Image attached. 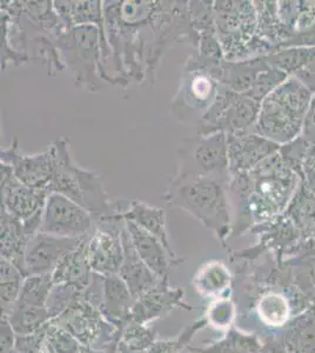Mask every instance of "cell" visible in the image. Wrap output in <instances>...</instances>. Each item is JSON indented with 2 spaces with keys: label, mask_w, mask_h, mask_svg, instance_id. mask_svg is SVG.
<instances>
[{
  "label": "cell",
  "mask_w": 315,
  "mask_h": 353,
  "mask_svg": "<svg viewBox=\"0 0 315 353\" xmlns=\"http://www.w3.org/2000/svg\"><path fill=\"white\" fill-rule=\"evenodd\" d=\"M176 179L214 178L226 181L228 172L227 136L226 133L188 137L178 149Z\"/></svg>",
  "instance_id": "6"
},
{
  "label": "cell",
  "mask_w": 315,
  "mask_h": 353,
  "mask_svg": "<svg viewBox=\"0 0 315 353\" xmlns=\"http://www.w3.org/2000/svg\"><path fill=\"white\" fill-rule=\"evenodd\" d=\"M118 351L120 353H148V351H131V350L125 349L123 346H118Z\"/></svg>",
  "instance_id": "31"
},
{
  "label": "cell",
  "mask_w": 315,
  "mask_h": 353,
  "mask_svg": "<svg viewBox=\"0 0 315 353\" xmlns=\"http://www.w3.org/2000/svg\"><path fill=\"white\" fill-rule=\"evenodd\" d=\"M207 326L206 318H200L198 321H193L192 324L186 326L184 331L178 334L176 338L156 341L151 349L148 350V353H181L185 349L190 347V344L196 337V333L206 329Z\"/></svg>",
  "instance_id": "26"
},
{
  "label": "cell",
  "mask_w": 315,
  "mask_h": 353,
  "mask_svg": "<svg viewBox=\"0 0 315 353\" xmlns=\"http://www.w3.org/2000/svg\"><path fill=\"white\" fill-rule=\"evenodd\" d=\"M53 176L50 192H56L88 210L96 221L111 217L124 210L123 203H113L99 174L77 165L70 152V141L60 138L51 145Z\"/></svg>",
  "instance_id": "2"
},
{
  "label": "cell",
  "mask_w": 315,
  "mask_h": 353,
  "mask_svg": "<svg viewBox=\"0 0 315 353\" xmlns=\"http://www.w3.org/2000/svg\"><path fill=\"white\" fill-rule=\"evenodd\" d=\"M86 237L64 238L44 232L36 233L30 238L25 252L26 274H52L60 261L76 250Z\"/></svg>",
  "instance_id": "12"
},
{
  "label": "cell",
  "mask_w": 315,
  "mask_h": 353,
  "mask_svg": "<svg viewBox=\"0 0 315 353\" xmlns=\"http://www.w3.org/2000/svg\"><path fill=\"white\" fill-rule=\"evenodd\" d=\"M53 324L66 330L88 347L113 353L118 350L121 332L85 297L84 292L64 312L52 319Z\"/></svg>",
  "instance_id": "7"
},
{
  "label": "cell",
  "mask_w": 315,
  "mask_h": 353,
  "mask_svg": "<svg viewBox=\"0 0 315 353\" xmlns=\"http://www.w3.org/2000/svg\"><path fill=\"white\" fill-rule=\"evenodd\" d=\"M156 341V331L148 324L131 321L121 331L119 345L131 351H148Z\"/></svg>",
  "instance_id": "25"
},
{
  "label": "cell",
  "mask_w": 315,
  "mask_h": 353,
  "mask_svg": "<svg viewBox=\"0 0 315 353\" xmlns=\"http://www.w3.org/2000/svg\"><path fill=\"white\" fill-rule=\"evenodd\" d=\"M101 39L108 41L105 26L81 25L66 28L54 39L65 70L72 74L77 88L98 93L104 84L99 74Z\"/></svg>",
  "instance_id": "5"
},
{
  "label": "cell",
  "mask_w": 315,
  "mask_h": 353,
  "mask_svg": "<svg viewBox=\"0 0 315 353\" xmlns=\"http://www.w3.org/2000/svg\"><path fill=\"white\" fill-rule=\"evenodd\" d=\"M52 274H34L25 278L17 303L24 305L48 307V298L52 292Z\"/></svg>",
  "instance_id": "24"
},
{
  "label": "cell",
  "mask_w": 315,
  "mask_h": 353,
  "mask_svg": "<svg viewBox=\"0 0 315 353\" xmlns=\"http://www.w3.org/2000/svg\"><path fill=\"white\" fill-rule=\"evenodd\" d=\"M184 296V290L172 288L170 278H164L159 281L158 285L136 299L132 310L131 321L148 324L151 321L166 317L174 310H196V307L185 301Z\"/></svg>",
  "instance_id": "13"
},
{
  "label": "cell",
  "mask_w": 315,
  "mask_h": 353,
  "mask_svg": "<svg viewBox=\"0 0 315 353\" xmlns=\"http://www.w3.org/2000/svg\"><path fill=\"white\" fill-rule=\"evenodd\" d=\"M221 61L208 59L194 52L185 63L180 85L171 101V112L183 124L198 126L219 94L218 81Z\"/></svg>",
  "instance_id": "4"
},
{
  "label": "cell",
  "mask_w": 315,
  "mask_h": 353,
  "mask_svg": "<svg viewBox=\"0 0 315 353\" xmlns=\"http://www.w3.org/2000/svg\"><path fill=\"white\" fill-rule=\"evenodd\" d=\"M0 163L11 166L14 176L23 184L33 189L48 190L53 176V150L50 145L46 151L32 156L20 152L19 138L13 137L8 149L1 150Z\"/></svg>",
  "instance_id": "11"
},
{
  "label": "cell",
  "mask_w": 315,
  "mask_h": 353,
  "mask_svg": "<svg viewBox=\"0 0 315 353\" xmlns=\"http://www.w3.org/2000/svg\"><path fill=\"white\" fill-rule=\"evenodd\" d=\"M110 223L111 228L96 224L88 234L86 253L93 273L100 276L119 274L124 261V246L120 237V226L124 221H101Z\"/></svg>",
  "instance_id": "10"
},
{
  "label": "cell",
  "mask_w": 315,
  "mask_h": 353,
  "mask_svg": "<svg viewBox=\"0 0 315 353\" xmlns=\"http://www.w3.org/2000/svg\"><path fill=\"white\" fill-rule=\"evenodd\" d=\"M259 313L261 318L270 324H279L285 319V303L276 296L263 298L260 301Z\"/></svg>",
  "instance_id": "29"
},
{
  "label": "cell",
  "mask_w": 315,
  "mask_h": 353,
  "mask_svg": "<svg viewBox=\"0 0 315 353\" xmlns=\"http://www.w3.org/2000/svg\"><path fill=\"white\" fill-rule=\"evenodd\" d=\"M125 226L138 256L148 265L152 272L156 273L161 279L170 278V271L173 265L184 261H174L158 238L141 229L134 223L125 221Z\"/></svg>",
  "instance_id": "17"
},
{
  "label": "cell",
  "mask_w": 315,
  "mask_h": 353,
  "mask_svg": "<svg viewBox=\"0 0 315 353\" xmlns=\"http://www.w3.org/2000/svg\"><path fill=\"white\" fill-rule=\"evenodd\" d=\"M5 314L11 323L17 336H28L38 332L52 321V316L48 307L24 305L16 303Z\"/></svg>",
  "instance_id": "22"
},
{
  "label": "cell",
  "mask_w": 315,
  "mask_h": 353,
  "mask_svg": "<svg viewBox=\"0 0 315 353\" xmlns=\"http://www.w3.org/2000/svg\"><path fill=\"white\" fill-rule=\"evenodd\" d=\"M96 228V219L88 210L56 192H50L45 204L39 232L57 237H86Z\"/></svg>",
  "instance_id": "9"
},
{
  "label": "cell",
  "mask_w": 315,
  "mask_h": 353,
  "mask_svg": "<svg viewBox=\"0 0 315 353\" xmlns=\"http://www.w3.org/2000/svg\"><path fill=\"white\" fill-rule=\"evenodd\" d=\"M1 268V313H6L11 310L18 299L20 291L24 284L25 276L16 265L1 258L0 261Z\"/></svg>",
  "instance_id": "23"
},
{
  "label": "cell",
  "mask_w": 315,
  "mask_h": 353,
  "mask_svg": "<svg viewBox=\"0 0 315 353\" xmlns=\"http://www.w3.org/2000/svg\"><path fill=\"white\" fill-rule=\"evenodd\" d=\"M164 201L171 208L191 213L223 241L230 223L225 181L214 178H172Z\"/></svg>",
  "instance_id": "3"
},
{
  "label": "cell",
  "mask_w": 315,
  "mask_h": 353,
  "mask_svg": "<svg viewBox=\"0 0 315 353\" xmlns=\"http://www.w3.org/2000/svg\"><path fill=\"white\" fill-rule=\"evenodd\" d=\"M0 218H1V236H0L1 258L13 263L28 277L26 270H25V252L31 236H28L25 231L23 223L16 217H13L12 214H10L3 208H1Z\"/></svg>",
  "instance_id": "19"
},
{
  "label": "cell",
  "mask_w": 315,
  "mask_h": 353,
  "mask_svg": "<svg viewBox=\"0 0 315 353\" xmlns=\"http://www.w3.org/2000/svg\"><path fill=\"white\" fill-rule=\"evenodd\" d=\"M17 334L5 314H1V353H8L16 344Z\"/></svg>",
  "instance_id": "30"
},
{
  "label": "cell",
  "mask_w": 315,
  "mask_h": 353,
  "mask_svg": "<svg viewBox=\"0 0 315 353\" xmlns=\"http://www.w3.org/2000/svg\"><path fill=\"white\" fill-rule=\"evenodd\" d=\"M41 353H45V352H44V351H43V352H41Z\"/></svg>",
  "instance_id": "32"
},
{
  "label": "cell",
  "mask_w": 315,
  "mask_h": 353,
  "mask_svg": "<svg viewBox=\"0 0 315 353\" xmlns=\"http://www.w3.org/2000/svg\"><path fill=\"white\" fill-rule=\"evenodd\" d=\"M101 277L103 290L98 309L121 332L125 326L131 321L132 310L136 303V298L133 297L126 283L121 279L119 274Z\"/></svg>",
  "instance_id": "15"
},
{
  "label": "cell",
  "mask_w": 315,
  "mask_h": 353,
  "mask_svg": "<svg viewBox=\"0 0 315 353\" xmlns=\"http://www.w3.org/2000/svg\"><path fill=\"white\" fill-rule=\"evenodd\" d=\"M101 221H132L158 238L174 261H184L183 258L176 256V251L172 248L166 226V212L161 208L150 205L146 201H131L128 205H125L121 212L96 223Z\"/></svg>",
  "instance_id": "14"
},
{
  "label": "cell",
  "mask_w": 315,
  "mask_h": 353,
  "mask_svg": "<svg viewBox=\"0 0 315 353\" xmlns=\"http://www.w3.org/2000/svg\"><path fill=\"white\" fill-rule=\"evenodd\" d=\"M88 238V236L76 250L68 253L53 271L52 281L54 285L70 286L80 292H84L91 285L93 272L86 253Z\"/></svg>",
  "instance_id": "18"
},
{
  "label": "cell",
  "mask_w": 315,
  "mask_h": 353,
  "mask_svg": "<svg viewBox=\"0 0 315 353\" xmlns=\"http://www.w3.org/2000/svg\"><path fill=\"white\" fill-rule=\"evenodd\" d=\"M1 208L24 225L28 236L39 232L50 191L33 189L17 179L11 166L0 163Z\"/></svg>",
  "instance_id": "8"
},
{
  "label": "cell",
  "mask_w": 315,
  "mask_h": 353,
  "mask_svg": "<svg viewBox=\"0 0 315 353\" xmlns=\"http://www.w3.org/2000/svg\"><path fill=\"white\" fill-rule=\"evenodd\" d=\"M53 6L66 28L81 25L105 26L103 1H53Z\"/></svg>",
  "instance_id": "21"
},
{
  "label": "cell",
  "mask_w": 315,
  "mask_h": 353,
  "mask_svg": "<svg viewBox=\"0 0 315 353\" xmlns=\"http://www.w3.org/2000/svg\"><path fill=\"white\" fill-rule=\"evenodd\" d=\"M120 237L124 246V261L119 276L126 283L136 301L143 294L158 285L161 278L158 277L156 273L152 272L148 265L138 256L125 226V221L120 226Z\"/></svg>",
  "instance_id": "16"
},
{
  "label": "cell",
  "mask_w": 315,
  "mask_h": 353,
  "mask_svg": "<svg viewBox=\"0 0 315 353\" xmlns=\"http://www.w3.org/2000/svg\"><path fill=\"white\" fill-rule=\"evenodd\" d=\"M204 317L207 321V325L213 329L227 330L234 319V305L225 297L212 301Z\"/></svg>",
  "instance_id": "27"
},
{
  "label": "cell",
  "mask_w": 315,
  "mask_h": 353,
  "mask_svg": "<svg viewBox=\"0 0 315 353\" xmlns=\"http://www.w3.org/2000/svg\"><path fill=\"white\" fill-rule=\"evenodd\" d=\"M48 325L28 336H17L16 344L8 353H41L44 349Z\"/></svg>",
  "instance_id": "28"
},
{
  "label": "cell",
  "mask_w": 315,
  "mask_h": 353,
  "mask_svg": "<svg viewBox=\"0 0 315 353\" xmlns=\"http://www.w3.org/2000/svg\"><path fill=\"white\" fill-rule=\"evenodd\" d=\"M231 284V274L220 261H206L196 271L192 285L201 297L211 301L223 298Z\"/></svg>",
  "instance_id": "20"
},
{
  "label": "cell",
  "mask_w": 315,
  "mask_h": 353,
  "mask_svg": "<svg viewBox=\"0 0 315 353\" xmlns=\"http://www.w3.org/2000/svg\"><path fill=\"white\" fill-rule=\"evenodd\" d=\"M190 1H103L105 33L118 85H154L165 54L179 43L198 50Z\"/></svg>",
  "instance_id": "1"
}]
</instances>
